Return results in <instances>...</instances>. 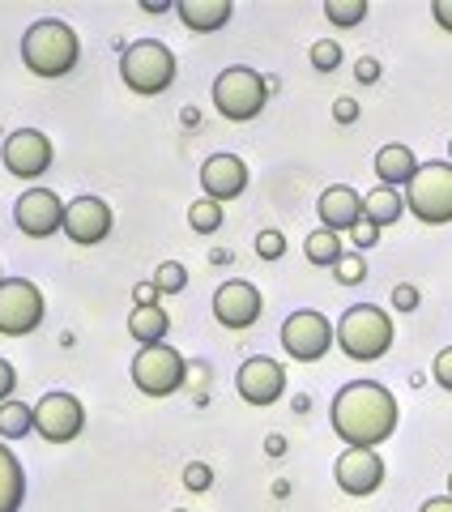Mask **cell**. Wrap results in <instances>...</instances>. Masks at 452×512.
Listing matches in <instances>:
<instances>
[{"instance_id": "obj_1", "label": "cell", "mask_w": 452, "mask_h": 512, "mask_svg": "<svg viewBox=\"0 0 452 512\" xmlns=\"http://www.w3.org/2000/svg\"><path fill=\"white\" fill-rule=\"evenodd\" d=\"M329 419H333V431L342 436V444L376 448L397 431L401 410H397V397L384 389V384L354 380V384H346V389H337Z\"/></svg>"}, {"instance_id": "obj_2", "label": "cell", "mask_w": 452, "mask_h": 512, "mask_svg": "<svg viewBox=\"0 0 452 512\" xmlns=\"http://www.w3.org/2000/svg\"><path fill=\"white\" fill-rule=\"evenodd\" d=\"M22 60L35 77L56 82V77H69L77 69V60H82V39L73 35L69 22L43 18L22 35Z\"/></svg>"}, {"instance_id": "obj_3", "label": "cell", "mask_w": 452, "mask_h": 512, "mask_svg": "<svg viewBox=\"0 0 452 512\" xmlns=\"http://www.w3.org/2000/svg\"><path fill=\"white\" fill-rule=\"evenodd\" d=\"M337 346H342L354 363L384 359L389 346H393V316L384 308H376V303L346 308V316L337 320Z\"/></svg>"}, {"instance_id": "obj_4", "label": "cell", "mask_w": 452, "mask_h": 512, "mask_svg": "<svg viewBox=\"0 0 452 512\" xmlns=\"http://www.w3.org/2000/svg\"><path fill=\"white\" fill-rule=\"evenodd\" d=\"M120 77H124L128 90L141 94V99H154V94L171 90V82H175V56H171V47L158 43V39L128 43L124 56H120Z\"/></svg>"}, {"instance_id": "obj_5", "label": "cell", "mask_w": 452, "mask_h": 512, "mask_svg": "<svg viewBox=\"0 0 452 512\" xmlns=\"http://www.w3.org/2000/svg\"><path fill=\"white\" fill-rule=\"evenodd\" d=\"M265 103H269V82L256 69H248V64H231V69H222L214 77V107L226 120L248 124L261 116Z\"/></svg>"}, {"instance_id": "obj_6", "label": "cell", "mask_w": 452, "mask_h": 512, "mask_svg": "<svg viewBox=\"0 0 452 512\" xmlns=\"http://www.w3.org/2000/svg\"><path fill=\"white\" fill-rule=\"evenodd\" d=\"M406 210L427 222V227H444L452 222V163H423L406 188Z\"/></svg>"}, {"instance_id": "obj_7", "label": "cell", "mask_w": 452, "mask_h": 512, "mask_svg": "<svg viewBox=\"0 0 452 512\" xmlns=\"http://www.w3.org/2000/svg\"><path fill=\"white\" fill-rule=\"evenodd\" d=\"M188 380V363L175 346L158 342V346H141L133 359V384L145 397H171L180 393Z\"/></svg>"}, {"instance_id": "obj_8", "label": "cell", "mask_w": 452, "mask_h": 512, "mask_svg": "<svg viewBox=\"0 0 452 512\" xmlns=\"http://www.w3.org/2000/svg\"><path fill=\"white\" fill-rule=\"evenodd\" d=\"M337 342V329L329 325L325 312L316 308H299L282 320V350L295 363H316L329 355V346Z\"/></svg>"}, {"instance_id": "obj_9", "label": "cell", "mask_w": 452, "mask_h": 512, "mask_svg": "<svg viewBox=\"0 0 452 512\" xmlns=\"http://www.w3.org/2000/svg\"><path fill=\"white\" fill-rule=\"evenodd\" d=\"M47 316L43 291L30 278H5L0 282V333L5 338H26Z\"/></svg>"}, {"instance_id": "obj_10", "label": "cell", "mask_w": 452, "mask_h": 512, "mask_svg": "<svg viewBox=\"0 0 452 512\" xmlns=\"http://www.w3.org/2000/svg\"><path fill=\"white\" fill-rule=\"evenodd\" d=\"M35 431L47 444H69L86 431V406L64 389L43 393L35 402Z\"/></svg>"}, {"instance_id": "obj_11", "label": "cell", "mask_w": 452, "mask_h": 512, "mask_svg": "<svg viewBox=\"0 0 452 512\" xmlns=\"http://www.w3.org/2000/svg\"><path fill=\"white\" fill-rule=\"evenodd\" d=\"M0 158H5V167L18 175V180H39V175H47V167H52L56 146L47 133H39V128H18V133L5 137Z\"/></svg>"}, {"instance_id": "obj_12", "label": "cell", "mask_w": 452, "mask_h": 512, "mask_svg": "<svg viewBox=\"0 0 452 512\" xmlns=\"http://www.w3.org/2000/svg\"><path fill=\"white\" fill-rule=\"evenodd\" d=\"M64 210H69V201H60L52 188H30L13 201V222H18L22 235L47 239V235L64 231Z\"/></svg>"}, {"instance_id": "obj_13", "label": "cell", "mask_w": 452, "mask_h": 512, "mask_svg": "<svg viewBox=\"0 0 452 512\" xmlns=\"http://www.w3.org/2000/svg\"><path fill=\"white\" fill-rule=\"evenodd\" d=\"M261 312H265L261 291L244 278H231L214 291V316L222 329H252L256 320H261Z\"/></svg>"}, {"instance_id": "obj_14", "label": "cell", "mask_w": 452, "mask_h": 512, "mask_svg": "<svg viewBox=\"0 0 452 512\" xmlns=\"http://www.w3.org/2000/svg\"><path fill=\"white\" fill-rule=\"evenodd\" d=\"M235 389H239V397H244L248 406H261L265 410L273 402H282V393H286V367L278 359L256 355V359H248L244 367H239Z\"/></svg>"}, {"instance_id": "obj_15", "label": "cell", "mask_w": 452, "mask_h": 512, "mask_svg": "<svg viewBox=\"0 0 452 512\" xmlns=\"http://www.w3.org/2000/svg\"><path fill=\"white\" fill-rule=\"evenodd\" d=\"M111 227H116V214H111V205L103 197H77V201H69V210H64V235L82 248L103 244Z\"/></svg>"}, {"instance_id": "obj_16", "label": "cell", "mask_w": 452, "mask_h": 512, "mask_svg": "<svg viewBox=\"0 0 452 512\" xmlns=\"http://www.w3.org/2000/svg\"><path fill=\"white\" fill-rule=\"evenodd\" d=\"M333 478L346 495H376L384 483V457L376 448H346L333 466Z\"/></svg>"}, {"instance_id": "obj_17", "label": "cell", "mask_w": 452, "mask_h": 512, "mask_svg": "<svg viewBox=\"0 0 452 512\" xmlns=\"http://www.w3.org/2000/svg\"><path fill=\"white\" fill-rule=\"evenodd\" d=\"M201 188H205V197L218 201V205L244 197V188H248V163L239 154H214V158H205Z\"/></svg>"}, {"instance_id": "obj_18", "label": "cell", "mask_w": 452, "mask_h": 512, "mask_svg": "<svg viewBox=\"0 0 452 512\" xmlns=\"http://www.w3.org/2000/svg\"><path fill=\"white\" fill-rule=\"evenodd\" d=\"M316 210H320V222H325V231H354L363 222V197L354 192L350 184H333L320 192V201H316Z\"/></svg>"}, {"instance_id": "obj_19", "label": "cell", "mask_w": 452, "mask_h": 512, "mask_svg": "<svg viewBox=\"0 0 452 512\" xmlns=\"http://www.w3.org/2000/svg\"><path fill=\"white\" fill-rule=\"evenodd\" d=\"M175 13H180V22L192 30V35H214V30H222L231 22L235 5L231 0H180Z\"/></svg>"}, {"instance_id": "obj_20", "label": "cell", "mask_w": 452, "mask_h": 512, "mask_svg": "<svg viewBox=\"0 0 452 512\" xmlns=\"http://www.w3.org/2000/svg\"><path fill=\"white\" fill-rule=\"evenodd\" d=\"M418 167H423V163L414 158L410 146H397V141H393V146H380V150H376V175H380L384 188H401V184L410 188V180L418 175Z\"/></svg>"}, {"instance_id": "obj_21", "label": "cell", "mask_w": 452, "mask_h": 512, "mask_svg": "<svg viewBox=\"0 0 452 512\" xmlns=\"http://www.w3.org/2000/svg\"><path fill=\"white\" fill-rule=\"evenodd\" d=\"M26 500V470L9 444H0V512H22Z\"/></svg>"}, {"instance_id": "obj_22", "label": "cell", "mask_w": 452, "mask_h": 512, "mask_svg": "<svg viewBox=\"0 0 452 512\" xmlns=\"http://www.w3.org/2000/svg\"><path fill=\"white\" fill-rule=\"evenodd\" d=\"M406 214V197H401L397 188H371L363 197V218L371 222V227H393V222Z\"/></svg>"}, {"instance_id": "obj_23", "label": "cell", "mask_w": 452, "mask_h": 512, "mask_svg": "<svg viewBox=\"0 0 452 512\" xmlns=\"http://www.w3.org/2000/svg\"><path fill=\"white\" fill-rule=\"evenodd\" d=\"M167 329H171L167 308H133V316H128V333H133V342H141V346L167 342Z\"/></svg>"}, {"instance_id": "obj_24", "label": "cell", "mask_w": 452, "mask_h": 512, "mask_svg": "<svg viewBox=\"0 0 452 512\" xmlns=\"http://www.w3.org/2000/svg\"><path fill=\"white\" fill-rule=\"evenodd\" d=\"M303 252H308V261L312 265H329V269H337V261L346 256V244H342V235L337 231H312L308 235V244H303Z\"/></svg>"}, {"instance_id": "obj_25", "label": "cell", "mask_w": 452, "mask_h": 512, "mask_svg": "<svg viewBox=\"0 0 452 512\" xmlns=\"http://www.w3.org/2000/svg\"><path fill=\"white\" fill-rule=\"evenodd\" d=\"M35 431V406L5 402L0 406V440H26Z\"/></svg>"}, {"instance_id": "obj_26", "label": "cell", "mask_w": 452, "mask_h": 512, "mask_svg": "<svg viewBox=\"0 0 452 512\" xmlns=\"http://www.w3.org/2000/svg\"><path fill=\"white\" fill-rule=\"evenodd\" d=\"M222 218H226V210H222L218 201H209V197H201V201L188 205V227L197 231V235H214V231L222 227Z\"/></svg>"}, {"instance_id": "obj_27", "label": "cell", "mask_w": 452, "mask_h": 512, "mask_svg": "<svg viewBox=\"0 0 452 512\" xmlns=\"http://www.w3.org/2000/svg\"><path fill=\"white\" fill-rule=\"evenodd\" d=\"M325 18L337 30H350L367 18V0H325Z\"/></svg>"}, {"instance_id": "obj_28", "label": "cell", "mask_w": 452, "mask_h": 512, "mask_svg": "<svg viewBox=\"0 0 452 512\" xmlns=\"http://www.w3.org/2000/svg\"><path fill=\"white\" fill-rule=\"evenodd\" d=\"M154 286H158V295H180L188 286V269L180 261H163L154 269Z\"/></svg>"}, {"instance_id": "obj_29", "label": "cell", "mask_w": 452, "mask_h": 512, "mask_svg": "<svg viewBox=\"0 0 452 512\" xmlns=\"http://www.w3.org/2000/svg\"><path fill=\"white\" fill-rule=\"evenodd\" d=\"M337 64H342V43H337V39H320V43H312V69L333 73Z\"/></svg>"}, {"instance_id": "obj_30", "label": "cell", "mask_w": 452, "mask_h": 512, "mask_svg": "<svg viewBox=\"0 0 452 512\" xmlns=\"http://www.w3.org/2000/svg\"><path fill=\"white\" fill-rule=\"evenodd\" d=\"M333 274H337V282H342V286H359V282L367 278V261H363L359 252H354V256H342Z\"/></svg>"}, {"instance_id": "obj_31", "label": "cell", "mask_w": 452, "mask_h": 512, "mask_svg": "<svg viewBox=\"0 0 452 512\" xmlns=\"http://www.w3.org/2000/svg\"><path fill=\"white\" fill-rule=\"evenodd\" d=\"M256 256H261V261H282L286 256V235L282 231H261L256 235Z\"/></svg>"}, {"instance_id": "obj_32", "label": "cell", "mask_w": 452, "mask_h": 512, "mask_svg": "<svg viewBox=\"0 0 452 512\" xmlns=\"http://www.w3.org/2000/svg\"><path fill=\"white\" fill-rule=\"evenodd\" d=\"M209 483H214V470H209L205 461H192V466L184 470V487L188 491H209Z\"/></svg>"}, {"instance_id": "obj_33", "label": "cell", "mask_w": 452, "mask_h": 512, "mask_svg": "<svg viewBox=\"0 0 452 512\" xmlns=\"http://www.w3.org/2000/svg\"><path fill=\"white\" fill-rule=\"evenodd\" d=\"M431 376H435V384H440V389H448V393H452V346H444L440 355H435Z\"/></svg>"}, {"instance_id": "obj_34", "label": "cell", "mask_w": 452, "mask_h": 512, "mask_svg": "<svg viewBox=\"0 0 452 512\" xmlns=\"http://www.w3.org/2000/svg\"><path fill=\"white\" fill-rule=\"evenodd\" d=\"M393 308H397V312H418V286L397 282V286H393Z\"/></svg>"}, {"instance_id": "obj_35", "label": "cell", "mask_w": 452, "mask_h": 512, "mask_svg": "<svg viewBox=\"0 0 452 512\" xmlns=\"http://www.w3.org/2000/svg\"><path fill=\"white\" fill-rule=\"evenodd\" d=\"M350 239H354V248H359V252H363V248H376V244H380V227H371V222L363 218L359 227L350 231Z\"/></svg>"}, {"instance_id": "obj_36", "label": "cell", "mask_w": 452, "mask_h": 512, "mask_svg": "<svg viewBox=\"0 0 452 512\" xmlns=\"http://www.w3.org/2000/svg\"><path fill=\"white\" fill-rule=\"evenodd\" d=\"M13 389H18V372H13L9 359H0V406L13 402Z\"/></svg>"}, {"instance_id": "obj_37", "label": "cell", "mask_w": 452, "mask_h": 512, "mask_svg": "<svg viewBox=\"0 0 452 512\" xmlns=\"http://www.w3.org/2000/svg\"><path fill=\"white\" fill-rule=\"evenodd\" d=\"M333 120L337 124H354V120H359V103H354V99H337L333 103Z\"/></svg>"}, {"instance_id": "obj_38", "label": "cell", "mask_w": 452, "mask_h": 512, "mask_svg": "<svg viewBox=\"0 0 452 512\" xmlns=\"http://www.w3.org/2000/svg\"><path fill=\"white\" fill-rule=\"evenodd\" d=\"M354 77H359L363 86H371V82H380V64L371 60V56H363L359 64H354Z\"/></svg>"}, {"instance_id": "obj_39", "label": "cell", "mask_w": 452, "mask_h": 512, "mask_svg": "<svg viewBox=\"0 0 452 512\" xmlns=\"http://www.w3.org/2000/svg\"><path fill=\"white\" fill-rule=\"evenodd\" d=\"M133 299H137V308H158V286L154 282H141L137 291H133Z\"/></svg>"}, {"instance_id": "obj_40", "label": "cell", "mask_w": 452, "mask_h": 512, "mask_svg": "<svg viewBox=\"0 0 452 512\" xmlns=\"http://www.w3.org/2000/svg\"><path fill=\"white\" fill-rule=\"evenodd\" d=\"M431 18L452 35V0H435V5H431Z\"/></svg>"}, {"instance_id": "obj_41", "label": "cell", "mask_w": 452, "mask_h": 512, "mask_svg": "<svg viewBox=\"0 0 452 512\" xmlns=\"http://www.w3.org/2000/svg\"><path fill=\"white\" fill-rule=\"evenodd\" d=\"M418 512H452V495H435V500H427Z\"/></svg>"}, {"instance_id": "obj_42", "label": "cell", "mask_w": 452, "mask_h": 512, "mask_svg": "<svg viewBox=\"0 0 452 512\" xmlns=\"http://www.w3.org/2000/svg\"><path fill=\"white\" fill-rule=\"evenodd\" d=\"M265 453H269V457H282V453H286V440H282V436H269V440H265Z\"/></svg>"}, {"instance_id": "obj_43", "label": "cell", "mask_w": 452, "mask_h": 512, "mask_svg": "<svg viewBox=\"0 0 452 512\" xmlns=\"http://www.w3.org/2000/svg\"><path fill=\"white\" fill-rule=\"evenodd\" d=\"M141 9H145V13H167L171 0H141Z\"/></svg>"}, {"instance_id": "obj_44", "label": "cell", "mask_w": 452, "mask_h": 512, "mask_svg": "<svg viewBox=\"0 0 452 512\" xmlns=\"http://www.w3.org/2000/svg\"><path fill=\"white\" fill-rule=\"evenodd\" d=\"M184 124H201V111L197 107H184Z\"/></svg>"}, {"instance_id": "obj_45", "label": "cell", "mask_w": 452, "mask_h": 512, "mask_svg": "<svg viewBox=\"0 0 452 512\" xmlns=\"http://www.w3.org/2000/svg\"><path fill=\"white\" fill-rule=\"evenodd\" d=\"M448 163H452V141H448Z\"/></svg>"}, {"instance_id": "obj_46", "label": "cell", "mask_w": 452, "mask_h": 512, "mask_svg": "<svg viewBox=\"0 0 452 512\" xmlns=\"http://www.w3.org/2000/svg\"><path fill=\"white\" fill-rule=\"evenodd\" d=\"M448 495H452V474H448Z\"/></svg>"}, {"instance_id": "obj_47", "label": "cell", "mask_w": 452, "mask_h": 512, "mask_svg": "<svg viewBox=\"0 0 452 512\" xmlns=\"http://www.w3.org/2000/svg\"><path fill=\"white\" fill-rule=\"evenodd\" d=\"M175 512H188V508H175Z\"/></svg>"}, {"instance_id": "obj_48", "label": "cell", "mask_w": 452, "mask_h": 512, "mask_svg": "<svg viewBox=\"0 0 452 512\" xmlns=\"http://www.w3.org/2000/svg\"><path fill=\"white\" fill-rule=\"evenodd\" d=\"M0 282H5V274H0Z\"/></svg>"}]
</instances>
